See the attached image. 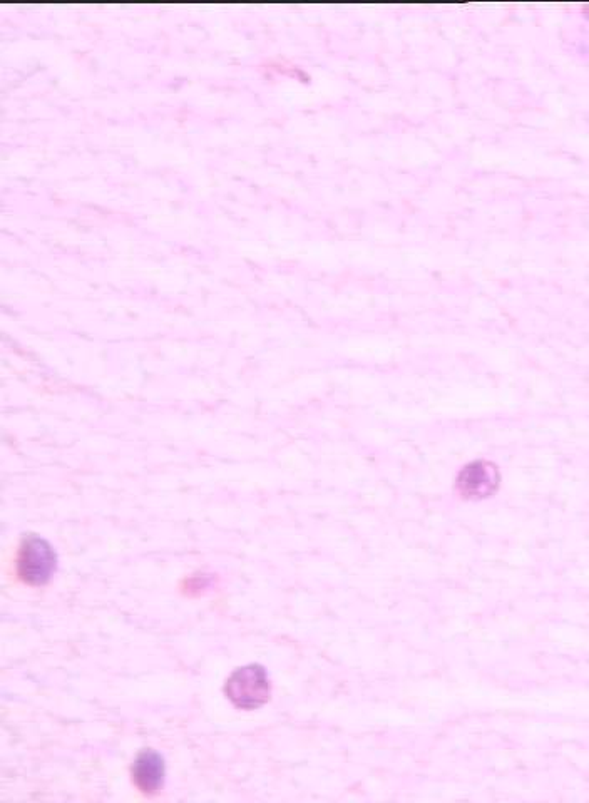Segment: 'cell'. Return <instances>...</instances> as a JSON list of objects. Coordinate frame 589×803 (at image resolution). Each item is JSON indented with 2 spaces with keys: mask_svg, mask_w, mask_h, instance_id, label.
I'll return each mask as SVG.
<instances>
[{
  "mask_svg": "<svg viewBox=\"0 0 589 803\" xmlns=\"http://www.w3.org/2000/svg\"><path fill=\"white\" fill-rule=\"evenodd\" d=\"M228 700L240 710H257L272 695L267 670L260 665H246L231 673L226 681Z\"/></svg>",
  "mask_w": 589,
  "mask_h": 803,
  "instance_id": "obj_1",
  "label": "cell"
},
{
  "mask_svg": "<svg viewBox=\"0 0 589 803\" xmlns=\"http://www.w3.org/2000/svg\"><path fill=\"white\" fill-rule=\"evenodd\" d=\"M57 556L51 544L32 536L27 538L19 553V576L32 586H42L56 573Z\"/></svg>",
  "mask_w": 589,
  "mask_h": 803,
  "instance_id": "obj_2",
  "label": "cell"
},
{
  "mask_svg": "<svg viewBox=\"0 0 589 803\" xmlns=\"http://www.w3.org/2000/svg\"><path fill=\"white\" fill-rule=\"evenodd\" d=\"M501 474L491 462L477 461L462 469L457 476V491L464 499L481 501L499 489Z\"/></svg>",
  "mask_w": 589,
  "mask_h": 803,
  "instance_id": "obj_3",
  "label": "cell"
},
{
  "mask_svg": "<svg viewBox=\"0 0 589 803\" xmlns=\"http://www.w3.org/2000/svg\"><path fill=\"white\" fill-rule=\"evenodd\" d=\"M164 777H166V767L159 753L153 750L139 753L133 765V780L141 792L149 795L158 792L159 788H163Z\"/></svg>",
  "mask_w": 589,
  "mask_h": 803,
  "instance_id": "obj_4",
  "label": "cell"
}]
</instances>
